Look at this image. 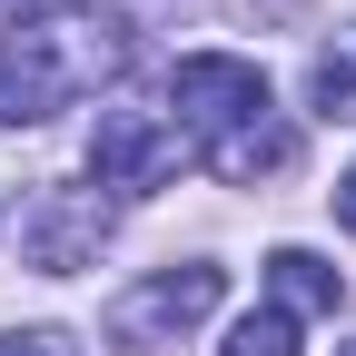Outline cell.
Wrapping results in <instances>:
<instances>
[{"mask_svg": "<svg viewBox=\"0 0 356 356\" xmlns=\"http://www.w3.org/2000/svg\"><path fill=\"white\" fill-rule=\"evenodd\" d=\"M0 356H70L60 327H20V337H0Z\"/></svg>", "mask_w": 356, "mask_h": 356, "instance_id": "cell-9", "label": "cell"}, {"mask_svg": "<svg viewBox=\"0 0 356 356\" xmlns=\"http://www.w3.org/2000/svg\"><path fill=\"white\" fill-rule=\"evenodd\" d=\"M20 10H60V0H20Z\"/></svg>", "mask_w": 356, "mask_h": 356, "instance_id": "cell-11", "label": "cell"}, {"mask_svg": "<svg viewBox=\"0 0 356 356\" xmlns=\"http://www.w3.org/2000/svg\"><path fill=\"white\" fill-rule=\"evenodd\" d=\"M168 129L188 139L228 188H257V178H277L287 168V119H277V99H267V79H257V60H228V50H198V60H178L168 70Z\"/></svg>", "mask_w": 356, "mask_h": 356, "instance_id": "cell-1", "label": "cell"}, {"mask_svg": "<svg viewBox=\"0 0 356 356\" xmlns=\"http://www.w3.org/2000/svg\"><path fill=\"white\" fill-rule=\"evenodd\" d=\"M218 297H228V277H218V267H159L149 287H129V297H119V317H109V327H119L129 346H149V337H178V327H198Z\"/></svg>", "mask_w": 356, "mask_h": 356, "instance_id": "cell-4", "label": "cell"}, {"mask_svg": "<svg viewBox=\"0 0 356 356\" xmlns=\"http://www.w3.org/2000/svg\"><path fill=\"white\" fill-rule=\"evenodd\" d=\"M99 238H109V208L60 188V198H40V218H30V267L70 277V267H89V257H99Z\"/></svg>", "mask_w": 356, "mask_h": 356, "instance_id": "cell-5", "label": "cell"}, {"mask_svg": "<svg viewBox=\"0 0 356 356\" xmlns=\"http://www.w3.org/2000/svg\"><path fill=\"white\" fill-rule=\"evenodd\" d=\"M346 356H356V346H346Z\"/></svg>", "mask_w": 356, "mask_h": 356, "instance_id": "cell-12", "label": "cell"}, {"mask_svg": "<svg viewBox=\"0 0 356 356\" xmlns=\"http://www.w3.org/2000/svg\"><path fill=\"white\" fill-rule=\"evenodd\" d=\"M119 60H129L119 20H20L0 40V119L40 129L50 109H70L89 79H109Z\"/></svg>", "mask_w": 356, "mask_h": 356, "instance_id": "cell-2", "label": "cell"}, {"mask_svg": "<svg viewBox=\"0 0 356 356\" xmlns=\"http://www.w3.org/2000/svg\"><path fill=\"white\" fill-rule=\"evenodd\" d=\"M307 89H317V119H356V50H317V70H307Z\"/></svg>", "mask_w": 356, "mask_h": 356, "instance_id": "cell-8", "label": "cell"}, {"mask_svg": "<svg viewBox=\"0 0 356 356\" xmlns=\"http://www.w3.org/2000/svg\"><path fill=\"white\" fill-rule=\"evenodd\" d=\"M178 149L188 139H178L159 109H99V129H89V178L119 188V198H149V188H168Z\"/></svg>", "mask_w": 356, "mask_h": 356, "instance_id": "cell-3", "label": "cell"}, {"mask_svg": "<svg viewBox=\"0 0 356 356\" xmlns=\"http://www.w3.org/2000/svg\"><path fill=\"white\" fill-rule=\"evenodd\" d=\"M267 287H277L287 317H337V307H346V277L317 248H277V257H267Z\"/></svg>", "mask_w": 356, "mask_h": 356, "instance_id": "cell-6", "label": "cell"}, {"mask_svg": "<svg viewBox=\"0 0 356 356\" xmlns=\"http://www.w3.org/2000/svg\"><path fill=\"white\" fill-rule=\"evenodd\" d=\"M337 218H346V228H356V168L337 178Z\"/></svg>", "mask_w": 356, "mask_h": 356, "instance_id": "cell-10", "label": "cell"}, {"mask_svg": "<svg viewBox=\"0 0 356 356\" xmlns=\"http://www.w3.org/2000/svg\"><path fill=\"white\" fill-rule=\"evenodd\" d=\"M218 356H297V317H287V307H257V317L228 327V346H218Z\"/></svg>", "mask_w": 356, "mask_h": 356, "instance_id": "cell-7", "label": "cell"}]
</instances>
